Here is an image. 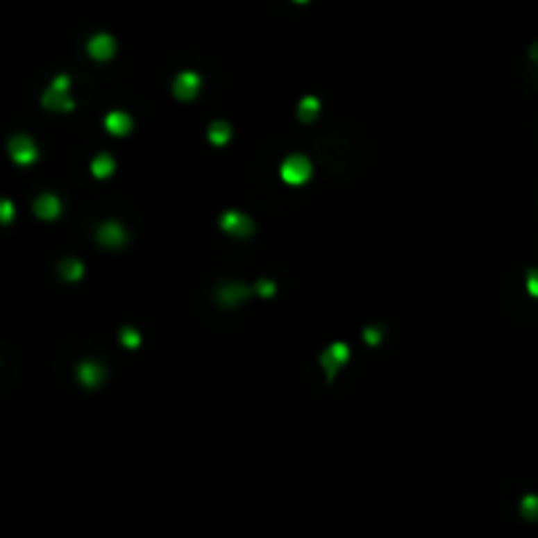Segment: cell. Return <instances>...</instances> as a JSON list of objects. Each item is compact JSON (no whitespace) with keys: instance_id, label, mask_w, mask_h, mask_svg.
Returning a JSON list of instances; mask_svg holds the SVG:
<instances>
[{"instance_id":"6da1fadb","label":"cell","mask_w":538,"mask_h":538,"mask_svg":"<svg viewBox=\"0 0 538 538\" xmlns=\"http://www.w3.org/2000/svg\"><path fill=\"white\" fill-rule=\"evenodd\" d=\"M312 176V163L310 158L305 155H289L284 163H281V179L289 187H302L308 184Z\"/></svg>"},{"instance_id":"7a4b0ae2","label":"cell","mask_w":538,"mask_h":538,"mask_svg":"<svg viewBox=\"0 0 538 538\" xmlns=\"http://www.w3.org/2000/svg\"><path fill=\"white\" fill-rule=\"evenodd\" d=\"M69 87H72L69 76L53 79V84H50L48 90H45V95H42V106L48 108V110H72L74 100L69 97Z\"/></svg>"},{"instance_id":"3957f363","label":"cell","mask_w":538,"mask_h":538,"mask_svg":"<svg viewBox=\"0 0 538 538\" xmlns=\"http://www.w3.org/2000/svg\"><path fill=\"white\" fill-rule=\"evenodd\" d=\"M347 360H349V347L344 342H334V344L321 355V365H323V371H326V376L334 378L336 373L342 371V365H344Z\"/></svg>"},{"instance_id":"277c9868","label":"cell","mask_w":538,"mask_h":538,"mask_svg":"<svg viewBox=\"0 0 538 538\" xmlns=\"http://www.w3.org/2000/svg\"><path fill=\"white\" fill-rule=\"evenodd\" d=\"M171 92H174V97L176 100H194L197 97V92H200V76L194 72H184L179 74L176 79H174V84H171Z\"/></svg>"},{"instance_id":"5b68a950","label":"cell","mask_w":538,"mask_h":538,"mask_svg":"<svg viewBox=\"0 0 538 538\" xmlns=\"http://www.w3.org/2000/svg\"><path fill=\"white\" fill-rule=\"evenodd\" d=\"M8 150H11V158L19 163V166H29V163H35L37 160L35 142H32L29 137H24V134H16V137H11Z\"/></svg>"},{"instance_id":"8992f818","label":"cell","mask_w":538,"mask_h":538,"mask_svg":"<svg viewBox=\"0 0 538 538\" xmlns=\"http://www.w3.org/2000/svg\"><path fill=\"white\" fill-rule=\"evenodd\" d=\"M221 228L231 234V237H247L252 234V221L247 215H242L239 210H226V213L221 215Z\"/></svg>"},{"instance_id":"52a82bcc","label":"cell","mask_w":538,"mask_h":538,"mask_svg":"<svg viewBox=\"0 0 538 538\" xmlns=\"http://www.w3.org/2000/svg\"><path fill=\"white\" fill-rule=\"evenodd\" d=\"M87 53H90V58L95 60H110L116 56V40L110 35H106V32L92 35L90 42H87Z\"/></svg>"},{"instance_id":"ba28073f","label":"cell","mask_w":538,"mask_h":538,"mask_svg":"<svg viewBox=\"0 0 538 538\" xmlns=\"http://www.w3.org/2000/svg\"><path fill=\"white\" fill-rule=\"evenodd\" d=\"M106 129L113 137H126L132 132V116L126 110H110L106 116Z\"/></svg>"},{"instance_id":"9c48e42d","label":"cell","mask_w":538,"mask_h":538,"mask_svg":"<svg viewBox=\"0 0 538 538\" xmlns=\"http://www.w3.org/2000/svg\"><path fill=\"white\" fill-rule=\"evenodd\" d=\"M97 239H100V244L116 250V247H121V244L126 242V231H124L119 224H103L100 231H97Z\"/></svg>"},{"instance_id":"30bf717a","label":"cell","mask_w":538,"mask_h":538,"mask_svg":"<svg viewBox=\"0 0 538 538\" xmlns=\"http://www.w3.org/2000/svg\"><path fill=\"white\" fill-rule=\"evenodd\" d=\"M79 381L84 386H90V389H95L97 383L106 381V368L92 362V360H84L82 365H79Z\"/></svg>"},{"instance_id":"8fae6325","label":"cell","mask_w":538,"mask_h":538,"mask_svg":"<svg viewBox=\"0 0 538 538\" xmlns=\"http://www.w3.org/2000/svg\"><path fill=\"white\" fill-rule=\"evenodd\" d=\"M35 213L42 218V221H53L60 215V200L56 194H40L35 200Z\"/></svg>"},{"instance_id":"7c38bea8","label":"cell","mask_w":538,"mask_h":538,"mask_svg":"<svg viewBox=\"0 0 538 538\" xmlns=\"http://www.w3.org/2000/svg\"><path fill=\"white\" fill-rule=\"evenodd\" d=\"M90 168H92V176H95V179H108V176L116 171V160H113V155H108V153H100V155L90 163Z\"/></svg>"},{"instance_id":"4fadbf2b","label":"cell","mask_w":538,"mask_h":538,"mask_svg":"<svg viewBox=\"0 0 538 538\" xmlns=\"http://www.w3.org/2000/svg\"><path fill=\"white\" fill-rule=\"evenodd\" d=\"M318 110H321V100L318 97H302L297 106V119L302 124H310V121H315Z\"/></svg>"},{"instance_id":"5bb4252c","label":"cell","mask_w":538,"mask_h":538,"mask_svg":"<svg viewBox=\"0 0 538 538\" xmlns=\"http://www.w3.org/2000/svg\"><path fill=\"white\" fill-rule=\"evenodd\" d=\"M208 140L213 144H226L231 140V124H226V121H213L210 129H208Z\"/></svg>"},{"instance_id":"9a60e30c","label":"cell","mask_w":538,"mask_h":538,"mask_svg":"<svg viewBox=\"0 0 538 538\" xmlns=\"http://www.w3.org/2000/svg\"><path fill=\"white\" fill-rule=\"evenodd\" d=\"M60 276H63V278H72V281H79L84 276V265L79 263V260H74V258L72 260H63V263H60Z\"/></svg>"},{"instance_id":"2e32d148","label":"cell","mask_w":538,"mask_h":538,"mask_svg":"<svg viewBox=\"0 0 538 538\" xmlns=\"http://www.w3.org/2000/svg\"><path fill=\"white\" fill-rule=\"evenodd\" d=\"M520 512L526 520H538V496L536 494H528L523 496V502H520Z\"/></svg>"},{"instance_id":"e0dca14e","label":"cell","mask_w":538,"mask_h":538,"mask_svg":"<svg viewBox=\"0 0 538 538\" xmlns=\"http://www.w3.org/2000/svg\"><path fill=\"white\" fill-rule=\"evenodd\" d=\"M121 342H124V347L137 349L140 347V334H137L134 328H124V331H121Z\"/></svg>"},{"instance_id":"ac0fdd59","label":"cell","mask_w":538,"mask_h":538,"mask_svg":"<svg viewBox=\"0 0 538 538\" xmlns=\"http://www.w3.org/2000/svg\"><path fill=\"white\" fill-rule=\"evenodd\" d=\"M526 287L530 297H538V268H530L526 276Z\"/></svg>"},{"instance_id":"d6986e66","label":"cell","mask_w":538,"mask_h":538,"mask_svg":"<svg viewBox=\"0 0 538 538\" xmlns=\"http://www.w3.org/2000/svg\"><path fill=\"white\" fill-rule=\"evenodd\" d=\"M530 58H533V60L538 63V42L533 45V48H530Z\"/></svg>"},{"instance_id":"ffe728a7","label":"cell","mask_w":538,"mask_h":538,"mask_svg":"<svg viewBox=\"0 0 538 538\" xmlns=\"http://www.w3.org/2000/svg\"><path fill=\"white\" fill-rule=\"evenodd\" d=\"M294 3H299V6H305V3H310V0H294Z\"/></svg>"}]
</instances>
